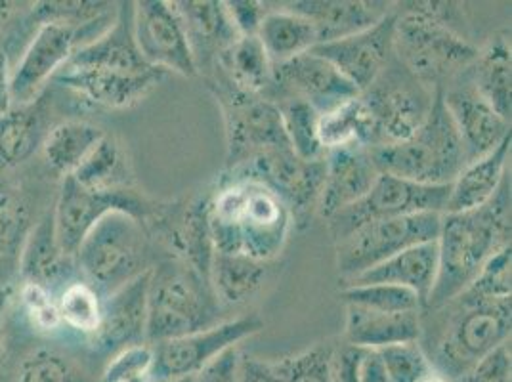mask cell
<instances>
[{"mask_svg":"<svg viewBox=\"0 0 512 382\" xmlns=\"http://www.w3.org/2000/svg\"><path fill=\"white\" fill-rule=\"evenodd\" d=\"M174 382H193V377H188V379H182V381H174Z\"/></svg>","mask_w":512,"mask_h":382,"instance_id":"58","label":"cell"},{"mask_svg":"<svg viewBox=\"0 0 512 382\" xmlns=\"http://www.w3.org/2000/svg\"><path fill=\"white\" fill-rule=\"evenodd\" d=\"M470 79L482 98L503 119L512 115V54L511 31L493 35L488 43L478 48V56L470 65Z\"/></svg>","mask_w":512,"mask_h":382,"instance_id":"28","label":"cell"},{"mask_svg":"<svg viewBox=\"0 0 512 382\" xmlns=\"http://www.w3.org/2000/svg\"><path fill=\"white\" fill-rule=\"evenodd\" d=\"M381 174H392L427 186H449L467 165L465 149L444 104L442 88L425 123L400 144L371 148Z\"/></svg>","mask_w":512,"mask_h":382,"instance_id":"6","label":"cell"},{"mask_svg":"<svg viewBox=\"0 0 512 382\" xmlns=\"http://www.w3.org/2000/svg\"><path fill=\"white\" fill-rule=\"evenodd\" d=\"M465 293L480 298H511V245L491 256Z\"/></svg>","mask_w":512,"mask_h":382,"instance_id":"47","label":"cell"},{"mask_svg":"<svg viewBox=\"0 0 512 382\" xmlns=\"http://www.w3.org/2000/svg\"><path fill=\"white\" fill-rule=\"evenodd\" d=\"M224 6L239 37H255L260 23L270 12L268 4L258 0H228L224 2Z\"/></svg>","mask_w":512,"mask_h":382,"instance_id":"51","label":"cell"},{"mask_svg":"<svg viewBox=\"0 0 512 382\" xmlns=\"http://www.w3.org/2000/svg\"><path fill=\"white\" fill-rule=\"evenodd\" d=\"M318 130L325 153L329 149L342 148L350 144H362L365 148H371L373 142L371 117L360 96L320 115Z\"/></svg>","mask_w":512,"mask_h":382,"instance_id":"36","label":"cell"},{"mask_svg":"<svg viewBox=\"0 0 512 382\" xmlns=\"http://www.w3.org/2000/svg\"><path fill=\"white\" fill-rule=\"evenodd\" d=\"M262 329L264 321L258 316H241L224 319L214 327L186 337L150 344L153 350L151 379L153 382H174L193 377L218 354L239 346V342L253 337Z\"/></svg>","mask_w":512,"mask_h":382,"instance_id":"14","label":"cell"},{"mask_svg":"<svg viewBox=\"0 0 512 382\" xmlns=\"http://www.w3.org/2000/svg\"><path fill=\"white\" fill-rule=\"evenodd\" d=\"M270 62L285 64L300 54L310 52L318 44L316 25L285 6L270 8L256 33Z\"/></svg>","mask_w":512,"mask_h":382,"instance_id":"31","label":"cell"},{"mask_svg":"<svg viewBox=\"0 0 512 382\" xmlns=\"http://www.w3.org/2000/svg\"><path fill=\"white\" fill-rule=\"evenodd\" d=\"M39 138V119L29 106H12L0 117V161L16 167L35 149Z\"/></svg>","mask_w":512,"mask_h":382,"instance_id":"38","label":"cell"},{"mask_svg":"<svg viewBox=\"0 0 512 382\" xmlns=\"http://www.w3.org/2000/svg\"><path fill=\"white\" fill-rule=\"evenodd\" d=\"M230 174L247 176L262 182L289 207L295 222L320 201L325 180V157L320 161H302L291 148L272 149L255 159L234 167Z\"/></svg>","mask_w":512,"mask_h":382,"instance_id":"17","label":"cell"},{"mask_svg":"<svg viewBox=\"0 0 512 382\" xmlns=\"http://www.w3.org/2000/svg\"><path fill=\"white\" fill-rule=\"evenodd\" d=\"M344 306H358L377 312H425L421 298L396 285H346L341 291Z\"/></svg>","mask_w":512,"mask_h":382,"instance_id":"39","label":"cell"},{"mask_svg":"<svg viewBox=\"0 0 512 382\" xmlns=\"http://www.w3.org/2000/svg\"><path fill=\"white\" fill-rule=\"evenodd\" d=\"M58 310L62 323L90 337L102 319V297L86 281H75L67 285L58 298Z\"/></svg>","mask_w":512,"mask_h":382,"instance_id":"41","label":"cell"},{"mask_svg":"<svg viewBox=\"0 0 512 382\" xmlns=\"http://www.w3.org/2000/svg\"><path fill=\"white\" fill-rule=\"evenodd\" d=\"M151 367L153 350L150 344L130 346L107 360L100 382H153Z\"/></svg>","mask_w":512,"mask_h":382,"instance_id":"46","label":"cell"},{"mask_svg":"<svg viewBox=\"0 0 512 382\" xmlns=\"http://www.w3.org/2000/svg\"><path fill=\"white\" fill-rule=\"evenodd\" d=\"M222 306L211 281L188 264L169 258L151 268L146 342L186 337L218 325Z\"/></svg>","mask_w":512,"mask_h":382,"instance_id":"5","label":"cell"},{"mask_svg":"<svg viewBox=\"0 0 512 382\" xmlns=\"http://www.w3.org/2000/svg\"><path fill=\"white\" fill-rule=\"evenodd\" d=\"M22 302L31 323L44 333H52L62 325L58 300H54L48 287L39 283H25L22 289Z\"/></svg>","mask_w":512,"mask_h":382,"instance_id":"48","label":"cell"},{"mask_svg":"<svg viewBox=\"0 0 512 382\" xmlns=\"http://www.w3.org/2000/svg\"><path fill=\"white\" fill-rule=\"evenodd\" d=\"M14 382H90V379L73 358L52 348H39L20 361Z\"/></svg>","mask_w":512,"mask_h":382,"instance_id":"40","label":"cell"},{"mask_svg":"<svg viewBox=\"0 0 512 382\" xmlns=\"http://www.w3.org/2000/svg\"><path fill=\"white\" fill-rule=\"evenodd\" d=\"M511 339L493 348L478 361L461 382H512Z\"/></svg>","mask_w":512,"mask_h":382,"instance_id":"49","label":"cell"},{"mask_svg":"<svg viewBox=\"0 0 512 382\" xmlns=\"http://www.w3.org/2000/svg\"><path fill=\"white\" fill-rule=\"evenodd\" d=\"M423 333V312H377L346 306L342 340L348 344L383 350L386 346L419 342Z\"/></svg>","mask_w":512,"mask_h":382,"instance_id":"26","label":"cell"},{"mask_svg":"<svg viewBox=\"0 0 512 382\" xmlns=\"http://www.w3.org/2000/svg\"><path fill=\"white\" fill-rule=\"evenodd\" d=\"M77 268L102 297L151 270V239L142 220L123 211L106 214L75 253Z\"/></svg>","mask_w":512,"mask_h":382,"instance_id":"7","label":"cell"},{"mask_svg":"<svg viewBox=\"0 0 512 382\" xmlns=\"http://www.w3.org/2000/svg\"><path fill=\"white\" fill-rule=\"evenodd\" d=\"M150 272L130 279L123 287L102 298L100 325L88 337L94 352L113 358L130 346L146 344Z\"/></svg>","mask_w":512,"mask_h":382,"instance_id":"19","label":"cell"},{"mask_svg":"<svg viewBox=\"0 0 512 382\" xmlns=\"http://www.w3.org/2000/svg\"><path fill=\"white\" fill-rule=\"evenodd\" d=\"M442 214L423 213L377 220L335 243L337 270L342 283L379 266L409 247L436 241Z\"/></svg>","mask_w":512,"mask_h":382,"instance_id":"11","label":"cell"},{"mask_svg":"<svg viewBox=\"0 0 512 382\" xmlns=\"http://www.w3.org/2000/svg\"><path fill=\"white\" fill-rule=\"evenodd\" d=\"M511 172L480 209L442 214L438 243V276L427 300L428 310L461 295L491 256L511 245Z\"/></svg>","mask_w":512,"mask_h":382,"instance_id":"2","label":"cell"},{"mask_svg":"<svg viewBox=\"0 0 512 382\" xmlns=\"http://www.w3.org/2000/svg\"><path fill=\"white\" fill-rule=\"evenodd\" d=\"M165 73L159 69L121 71L107 67L65 64L54 81L77 92L88 102L107 109H127L142 102Z\"/></svg>","mask_w":512,"mask_h":382,"instance_id":"21","label":"cell"},{"mask_svg":"<svg viewBox=\"0 0 512 382\" xmlns=\"http://www.w3.org/2000/svg\"><path fill=\"white\" fill-rule=\"evenodd\" d=\"M117 10L109 2H39L33 6V16L41 23L60 22L85 27L115 16Z\"/></svg>","mask_w":512,"mask_h":382,"instance_id":"44","label":"cell"},{"mask_svg":"<svg viewBox=\"0 0 512 382\" xmlns=\"http://www.w3.org/2000/svg\"><path fill=\"white\" fill-rule=\"evenodd\" d=\"M134 43L146 64L182 77L199 75L186 29L172 2L142 0L132 8Z\"/></svg>","mask_w":512,"mask_h":382,"instance_id":"15","label":"cell"},{"mask_svg":"<svg viewBox=\"0 0 512 382\" xmlns=\"http://www.w3.org/2000/svg\"><path fill=\"white\" fill-rule=\"evenodd\" d=\"M281 6L316 25L318 44L333 43L365 31L392 10V4L375 0H297Z\"/></svg>","mask_w":512,"mask_h":382,"instance_id":"23","label":"cell"},{"mask_svg":"<svg viewBox=\"0 0 512 382\" xmlns=\"http://www.w3.org/2000/svg\"><path fill=\"white\" fill-rule=\"evenodd\" d=\"M394 6V56L419 81L444 88L474 64L478 48L459 29L461 4L419 0Z\"/></svg>","mask_w":512,"mask_h":382,"instance_id":"3","label":"cell"},{"mask_svg":"<svg viewBox=\"0 0 512 382\" xmlns=\"http://www.w3.org/2000/svg\"><path fill=\"white\" fill-rule=\"evenodd\" d=\"M436 90L438 88L419 81L394 56L381 75L360 94L371 117V148L400 144L413 136L415 130L425 123L434 104Z\"/></svg>","mask_w":512,"mask_h":382,"instance_id":"8","label":"cell"},{"mask_svg":"<svg viewBox=\"0 0 512 382\" xmlns=\"http://www.w3.org/2000/svg\"><path fill=\"white\" fill-rule=\"evenodd\" d=\"M388 382H421L434 369L421 342H404L377 350Z\"/></svg>","mask_w":512,"mask_h":382,"instance_id":"42","label":"cell"},{"mask_svg":"<svg viewBox=\"0 0 512 382\" xmlns=\"http://www.w3.org/2000/svg\"><path fill=\"white\" fill-rule=\"evenodd\" d=\"M442 96L461 136L467 163L488 155L511 136V121L482 98L470 79L469 67L442 88Z\"/></svg>","mask_w":512,"mask_h":382,"instance_id":"18","label":"cell"},{"mask_svg":"<svg viewBox=\"0 0 512 382\" xmlns=\"http://www.w3.org/2000/svg\"><path fill=\"white\" fill-rule=\"evenodd\" d=\"M396 10L392 8L381 22L333 43L318 44L312 50L335 65L362 94L394 58Z\"/></svg>","mask_w":512,"mask_h":382,"instance_id":"20","label":"cell"},{"mask_svg":"<svg viewBox=\"0 0 512 382\" xmlns=\"http://www.w3.org/2000/svg\"><path fill=\"white\" fill-rule=\"evenodd\" d=\"M421 382H451L449 379H446L442 373H438L436 369H432L430 373H428L427 377L423 379Z\"/></svg>","mask_w":512,"mask_h":382,"instance_id":"57","label":"cell"},{"mask_svg":"<svg viewBox=\"0 0 512 382\" xmlns=\"http://www.w3.org/2000/svg\"><path fill=\"white\" fill-rule=\"evenodd\" d=\"M14 6H16L14 2H2V0H0V25L10 20V16H12V12H14Z\"/></svg>","mask_w":512,"mask_h":382,"instance_id":"56","label":"cell"},{"mask_svg":"<svg viewBox=\"0 0 512 382\" xmlns=\"http://www.w3.org/2000/svg\"><path fill=\"white\" fill-rule=\"evenodd\" d=\"M104 136L102 128L86 121H65L48 132L43 144L44 159L50 169L69 176Z\"/></svg>","mask_w":512,"mask_h":382,"instance_id":"33","label":"cell"},{"mask_svg":"<svg viewBox=\"0 0 512 382\" xmlns=\"http://www.w3.org/2000/svg\"><path fill=\"white\" fill-rule=\"evenodd\" d=\"M29 216L22 201L10 193H0V262L22 253L29 234Z\"/></svg>","mask_w":512,"mask_h":382,"instance_id":"45","label":"cell"},{"mask_svg":"<svg viewBox=\"0 0 512 382\" xmlns=\"http://www.w3.org/2000/svg\"><path fill=\"white\" fill-rule=\"evenodd\" d=\"M438 276V243L427 241L388 258L379 266L363 272L360 276L344 281L346 285H396L406 287L421 298L427 308V300L434 289Z\"/></svg>","mask_w":512,"mask_h":382,"instance_id":"25","label":"cell"},{"mask_svg":"<svg viewBox=\"0 0 512 382\" xmlns=\"http://www.w3.org/2000/svg\"><path fill=\"white\" fill-rule=\"evenodd\" d=\"M4 306H6V295L0 291V360L4 352Z\"/></svg>","mask_w":512,"mask_h":382,"instance_id":"55","label":"cell"},{"mask_svg":"<svg viewBox=\"0 0 512 382\" xmlns=\"http://www.w3.org/2000/svg\"><path fill=\"white\" fill-rule=\"evenodd\" d=\"M333 342H320L300 354L274 360L279 373L289 382H331L329 360Z\"/></svg>","mask_w":512,"mask_h":382,"instance_id":"43","label":"cell"},{"mask_svg":"<svg viewBox=\"0 0 512 382\" xmlns=\"http://www.w3.org/2000/svg\"><path fill=\"white\" fill-rule=\"evenodd\" d=\"M12 109V96H10V73L8 62L0 52V117H4Z\"/></svg>","mask_w":512,"mask_h":382,"instance_id":"54","label":"cell"},{"mask_svg":"<svg viewBox=\"0 0 512 382\" xmlns=\"http://www.w3.org/2000/svg\"><path fill=\"white\" fill-rule=\"evenodd\" d=\"M276 106L281 113L283 130L291 151L302 161H320L325 149L320 142V113L302 100H281Z\"/></svg>","mask_w":512,"mask_h":382,"instance_id":"37","label":"cell"},{"mask_svg":"<svg viewBox=\"0 0 512 382\" xmlns=\"http://www.w3.org/2000/svg\"><path fill=\"white\" fill-rule=\"evenodd\" d=\"M381 170L377 169L371 149L362 144H350L329 149L325 153V180L321 188L318 211L327 220L329 216L363 199Z\"/></svg>","mask_w":512,"mask_h":382,"instance_id":"22","label":"cell"},{"mask_svg":"<svg viewBox=\"0 0 512 382\" xmlns=\"http://www.w3.org/2000/svg\"><path fill=\"white\" fill-rule=\"evenodd\" d=\"M268 264L243 255L214 253L211 287L220 306H237L255 295L268 277Z\"/></svg>","mask_w":512,"mask_h":382,"instance_id":"32","label":"cell"},{"mask_svg":"<svg viewBox=\"0 0 512 382\" xmlns=\"http://www.w3.org/2000/svg\"><path fill=\"white\" fill-rule=\"evenodd\" d=\"M155 203L136 195L130 188L96 191L83 188L71 176H65L58 203L52 214L54 234L65 258H75L88 232L113 211L132 214L144 220Z\"/></svg>","mask_w":512,"mask_h":382,"instance_id":"13","label":"cell"},{"mask_svg":"<svg viewBox=\"0 0 512 382\" xmlns=\"http://www.w3.org/2000/svg\"><path fill=\"white\" fill-rule=\"evenodd\" d=\"M239 382H289L274 361L258 360L241 352L239 360Z\"/></svg>","mask_w":512,"mask_h":382,"instance_id":"53","label":"cell"},{"mask_svg":"<svg viewBox=\"0 0 512 382\" xmlns=\"http://www.w3.org/2000/svg\"><path fill=\"white\" fill-rule=\"evenodd\" d=\"M172 4L186 29L197 71H211L216 58L239 39L224 2L178 0Z\"/></svg>","mask_w":512,"mask_h":382,"instance_id":"24","label":"cell"},{"mask_svg":"<svg viewBox=\"0 0 512 382\" xmlns=\"http://www.w3.org/2000/svg\"><path fill=\"white\" fill-rule=\"evenodd\" d=\"M211 86L224 113L228 169L239 167L266 151L289 148L281 113L274 102L241 92L214 73Z\"/></svg>","mask_w":512,"mask_h":382,"instance_id":"9","label":"cell"},{"mask_svg":"<svg viewBox=\"0 0 512 382\" xmlns=\"http://www.w3.org/2000/svg\"><path fill=\"white\" fill-rule=\"evenodd\" d=\"M211 73L222 77L226 83L241 92L264 96L272 83L274 64L258 37H239L226 52L214 62Z\"/></svg>","mask_w":512,"mask_h":382,"instance_id":"30","label":"cell"},{"mask_svg":"<svg viewBox=\"0 0 512 382\" xmlns=\"http://www.w3.org/2000/svg\"><path fill=\"white\" fill-rule=\"evenodd\" d=\"M69 176L88 190L127 188V159L121 144L106 134Z\"/></svg>","mask_w":512,"mask_h":382,"instance_id":"34","label":"cell"},{"mask_svg":"<svg viewBox=\"0 0 512 382\" xmlns=\"http://www.w3.org/2000/svg\"><path fill=\"white\" fill-rule=\"evenodd\" d=\"M64 260L56 234H54V220L44 218L35 228L29 230L25 237L22 253H20V268L27 283L44 285L62 274Z\"/></svg>","mask_w":512,"mask_h":382,"instance_id":"35","label":"cell"},{"mask_svg":"<svg viewBox=\"0 0 512 382\" xmlns=\"http://www.w3.org/2000/svg\"><path fill=\"white\" fill-rule=\"evenodd\" d=\"M367 348L348 344L346 340L333 342L329 377L331 382H362V367Z\"/></svg>","mask_w":512,"mask_h":382,"instance_id":"50","label":"cell"},{"mask_svg":"<svg viewBox=\"0 0 512 382\" xmlns=\"http://www.w3.org/2000/svg\"><path fill=\"white\" fill-rule=\"evenodd\" d=\"M430 344H421L432 367L451 382H461L493 348L511 339L512 298H480L461 293L436 310Z\"/></svg>","mask_w":512,"mask_h":382,"instance_id":"4","label":"cell"},{"mask_svg":"<svg viewBox=\"0 0 512 382\" xmlns=\"http://www.w3.org/2000/svg\"><path fill=\"white\" fill-rule=\"evenodd\" d=\"M115 18L117 14L85 27L60 22L41 23L33 41L23 52L22 60L10 75L12 106H31L44 85L58 75L73 52L106 33Z\"/></svg>","mask_w":512,"mask_h":382,"instance_id":"10","label":"cell"},{"mask_svg":"<svg viewBox=\"0 0 512 382\" xmlns=\"http://www.w3.org/2000/svg\"><path fill=\"white\" fill-rule=\"evenodd\" d=\"M358 96L360 90L314 50L285 64L274 65L272 83L264 92V98L274 104L281 100H302L320 115Z\"/></svg>","mask_w":512,"mask_h":382,"instance_id":"16","label":"cell"},{"mask_svg":"<svg viewBox=\"0 0 512 382\" xmlns=\"http://www.w3.org/2000/svg\"><path fill=\"white\" fill-rule=\"evenodd\" d=\"M239 360L241 350L239 346H232L193 375V382H239Z\"/></svg>","mask_w":512,"mask_h":382,"instance_id":"52","label":"cell"},{"mask_svg":"<svg viewBox=\"0 0 512 382\" xmlns=\"http://www.w3.org/2000/svg\"><path fill=\"white\" fill-rule=\"evenodd\" d=\"M71 65L107 67L121 71H148L153 69L146 64L134 43L132 31V8H119L113 25L98 39L77 48L67 60Z\"/></svg>","mask_w":512,"mask_h":382,"instance_id":"29","label":"cell"},{"mask_svg":"<svg viewBox=\"0 0 512 382\" xmlns=\"http://www.w3.org/2000/svg\"><path fill=\"white\" fill-rule=\"evenodd\" d=\"M511 146L509 136L488 155L463 167L449 186L446 213H467L490 203L503 178L511 172Z\"/></svg>","mask_w":512,"mask_h":382,"instance_id":"27","label":"cell"},{"mask_svg":"<svg viewBox=\"0 0 512 382\" xmlns=\"http://www.w3.org/2000/svg\"><path fill=\"white\" fill-rule=\"evenodd\" d=\"M209 230L214 253L272 262L285 249L295 218L262 182L230 174L209 195Z\"/></svg>","mask_w":512,"mask_h":382,"instance_id":"1","label":"cell"},{"mask_svg":"<svg viewBox=\"0 0 512 382\" xmlns=\"http://www.w3.org/2000/svg\"><path fill=\"white\" fill-rule=\"evenodd\" d=\"M451 186V184H449ZM449 186H427L392 174H381L358 203L327 218L333 241L339 243L365 224L411 214L446 213Z\"/></svg>","mask_w":512,"mask_h":382,"instance_id":"12","label":"cell"}]
</instances>
